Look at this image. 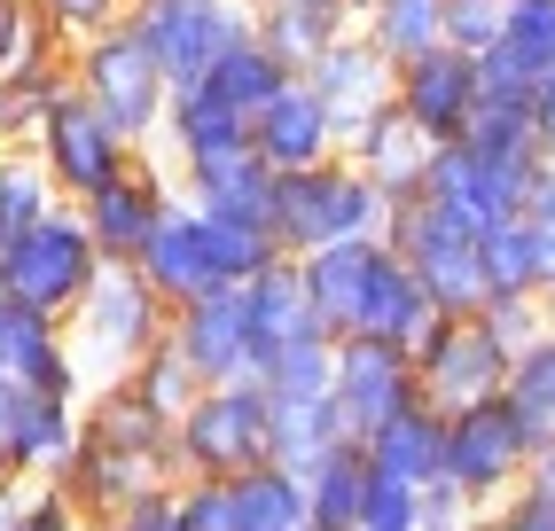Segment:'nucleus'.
<instances>
[{
    "mask_svg": "<svg viewBox=\"0 0 555 531\" xmlns=\"http://www.w3.org/2000/svg\"><path fill=\"white\" fill-rule=\"evenodd\" d=\"M493 516H501V531H555V492H540V484H516Z\"/></svg>",
    "mask_w": 555,
    "mask_h": 531,
    "instance_id": "51",
    "label": "nucleus"
},
{
    "mask_svg": "<svg viewBox=\"0 0 555 531\" xmlns=\"http://www.w3.org/2000/svg\"><path fill=\"white\" fill-rule=\"evenodd\" d=\"M438 321H447V306H438V297L415 282V266L384 243L376 282H367V313H360L352 336H384V345H399V352H423L430 336H438Z\"/></svg>",
    "mask_w": 555,
    "mask_h": 531,
    "instance_id": "23",
    "label": "nucleus"
},
{
    "mask_svg": "<svg viewBox=\"0 0 555 531\" xmlns=\"http://www.w3.org/2000/svg\"><path fill=\"white\" fill-rule=\"evenodd\" d=\"M165 336H172V306L150 289V274H141L133 258H102L94 289L79 297V313H70V345H79L87 375L109 384V375L141 367Z\"/></svg>",
    "mask_w": 555,
    "mask_h": 531,
    "instance_id": "2",
    "label": "nucleus"
},
{
    "mask_svg": "<svg viewBox=\"0 0 555 531\" xmlns=\"http://www.w3.org/2000/svg\"><path fill=\"white\" fill-rule=\"evenodd\" d=\"M360 531H423V484H406V477H391V469H376V462H367Z\"/></svg>",
    "mask_w": 555,
    "mask_h": 531,
    "instance_id": "41",
    "label": "nucleus"
},
{
    "mask_svg": "<svg viewBox=\"0 0 555 531\" xmlns=\"http://www.w3.org/2000/svg\"><path fill=\"white\" fill-rule=\"evenodd\" d=\"M391 109L423 141H462L477 126V109H486V94H477V55H462L447 40L423 48V55H406L391 70Z\"/></svg>",
    "mask_w": 555,
    "mask_h": 531,
    "instance_id": "11",
    "label": "nucleus"
},
{
    "mask_svg": "<svg viewBox=\"0 0 555 531\" xmlns=\"http://www.w3.org/2000/svg\"><path fill=\"white\" fill-rule=\"evenodd\" d=\"M525 484L555 492V438H547V445H532V462H525Z\"/></svg>",
    "mask_w": 555,
    "mask_h": 531,
    "instance_id": "57",
    "label": "nucleus"
},
{
    "mask_svg": "<svg viewBox=\"0 0 555 531\" xmlns=\"http://www.w3.org/2000/svg\"><path fill=\"white\" fill-rule=\"evenodd\" d=\"M501 40L525 55L532 70H555V0H508V24Z\"/></svg>",
    "mask_w": 555,
    "mask_h": 531,
    "instance_id": "46",
    "label": "nucleus"
},
{
    "mask_svg": "<svg viewBox=\"0 0 555 531\" xmlns=\"http://www.w3.org/2000/svg\"><path fill=\"white\" fill-rule=\"evenodd\" d=\"M250 148H258L274 172H306V165H321V157H337V148H345V126H337V109L313 94V79L298 70V79H289V87L250 118Z\"/></svg>",
    "mask_w": 555,
    "mask_h": 531,
    "instance_id": "20",
    "label": "nucleus"
},
{
    "mask_svg": "<svg viewBox=\"0 0 555 531\" xmlns=\"http://www.w3.org/2000/svg\"><path fill=\"white\" fill-rule=\"evenodd\" d=\"M172 501H180V523H189V531H243L235 477H180Z\"/></svg>",
    "mask_w": 555,
    "mask_h": 531,
    "instance_id": "45",
    "label": "nucleus"
},
{
    "mask_svg": "<svg viewBox=\"0 0 555 531\" xmlns=\"http://www.w3.org/2000/svg\"><path fill=\"white\" fill-rule=\"evenodd\" d=\"M126 16L172 70V87H189L250 31V0H133Z\"/></svg>",
    "mask_w": 555,
    "mask_h": 531,
    "instance_id": "9",
    "label": "nucleus"
},
{
    "mask_svg": "<svg viewBox=\"0 0 555 531\" xmlns=\"http://www.w3.org/2000/svg\"><path fill=\"white\" fill-rule=\"evenodd\" d=\"M48 48H70V40H55L40 0H0V79H16V70L31 55H48Z\"/></svg>",
    "mask_w": 555,
    "mask_h": 531,
    "instance_id": "42",
    "label": "nucleus"
},
{
    "mask_svg": "<svg viewBox=\"0 0 555 531\" xmlns=\"http://www.w3.org/2000/svg\"><path fill=\"white\" fill-rule=\"evenodd\" d=\"M126 9L133 0H40V16L55 24V40H94V31H109V24H126Z\"/></svg>",
    "mask_w": 555,
    "mask_h": 531,
    "instance_id": "49",
    "label": "nucleus"
},
{
    "mask_svg": "<svg viewBox=\"0 0 555 531\" xmlns=\"http://www.w3.org/2000/svg\"><path fill=\"white\" fill-rule=\"evenodd\" d=\"M289 531H313V523H289Z\"/></svg>",
    "mask_w": 555,
    "mask_h": 531,
    "instance_id": "61",
    "label": "nucleus"
},
{
    "mask_svg": "<svg viewBox=\"0 0 555 531\" xmlns=\"http://www.w3.org/2000/svg\"><path fill=\"white\" fill-rule=\"evenodd\" d=\"M141 274H150V289L165 297V306H189V297L204 289H235L228 274H219V250H211V219L196 196H172L165 219H157V235L141 243Z\"/></svg>",
    "mask_w": 555,
    "mask_h": 531,
    "instance_id": "17",
    "label": "nucleus"
},
{
    "mask_svg": "<svg viewBox=\"0 0 555 531\" xmlns=\"http://www.w3.org/2000/svg\"><path fill=\"white\" fill-rule=\"evenodd\" d=\"M79 453V399H48L0 375V477H31V484H55Z\"/></svg>",
    "mask_w": 555,
    "mask_h": 531,
    "instance_id": "14",
    "label": "nucleus"
},
{
    "mask_svg": "<svg viewBox=\"0 0 555 531\" xmlns=\"http://www.w3.org/2000/svg\"><path fill=\"white\" fill-rule=\"evenodd\" d=\"M243 313H250V352H258V367H267L289 336H306V328H321L313 321V297H306V274H298V258H274V266H258V274L243 282ZM328 336V328H321Z\"/></svg>",
    "mask_w": 555,
    "mask_h": 531,
    "instance_id": "26",
    "label": "nucleus"
},
{
    "mask_svg": "<svg viewBox=\"0 0 555 531\" xmlns=\"http://www.w3.org/2000/svg\"><path fill=\"white\" fill-rule=\"evenodd\" d=\"M525 462H532V430L516 423L508 399H477L447 414V484L469 508H501L525 484Z\"/></svg>",
    "mask_w": 555,
    "mask_h": 531,
    "instance_id": "7",
    "label": "nucleus"
},
{
    "mask_svg": "<svg viewBox=\"0 0 555 531\" xmlns=\"http://www.w3.org/2000/svg\"><path fill=\"white\" fill-rule=\"evenodd\" d=\"M486 289L493 297H547L540 289V235H532L525 211L486 226Z\"/></svg>",
    "mask_w": 555,
    "mask_h": 531,
    "instance_id": "38",
    "label": "nucleus"
},
{
    "mask_svg": "<svg viewBox=\"0 0 555 531\" xmlns=\"http://www.w3.org/2000/svg\"><path fill=\"white\" fill-rule=\"evenodd\" d=\"M501 399L516 406V423L532 430V445H547V438H555V321H547V328H540L516 360H508Z\"/></svg>",
    "mask_w": 555,
    "mask_h": 531,
    "instance_id": "34",
    "label": "nucleus"
},
{
    "mask_svg": "<svg viewBox=\"0 0 555 531\" xmlns=\"http://www.w3.org/2000/svg\"><path fill=\"white\" fill-rule=\"evenodd\" d=\"M24 501H31V477H0V531H16Z\"/></svg>",
    "mask_w": 555,
    "mask_h": 531,
    "instance_id": "56",
    "label": "nucleus"
},
{
    "mask_svg": "<svg viewBox=\"0 0 555 531\" xmlns=\"http://www.w3.org/2000/svg\"><path fill=\"white\" fill-rule=\"evenodd\" d=\"M0 375H16V384L48 391V399H79V406L94 391L79 345H70V321H55L40 306H9V297H0Z\"/></svg>",
    "mask_w": 555,
    "mask_h": 531,
    "instance_id": "15",
    "label": "nucleus"
},
{
    "mask_svg": "<svg viewBox=\"0 0 555 531\" xmlns=\"http://www.w3.org/2000/svg\"><path fill=\"white\" fill-rule=\"evenodd\" d=\"M274 462L267 430V384H204L189 414L172 423V469L180 477H243Z\"/></svg>",
    "mask_w": 555,
    "mask_h": 531,
    "instance_id": "5",
    "label": "nucleus"
},
{
    "mask_svg": "<svg viewBox=\"0 0 555 531\" xmlns=\"http://www.w3.org/2000/svg\"><path fill=\"white\" fill-rule=\"evenodd\" d=\"M102 531H189V523H180V501H172V484H165V492H150V501H133L126 516H109Z\"/></svg>",
    "mask_w": 555,
    "mask_h": 531,
    "instance_id": "52",
    "label": "nucleus"
},
{
    "mask_svg": "<svg viewBox=\"0 0 555 531\" xmlns=\"http://www.w3.org/2000/svg\"><path fill=\"white\" fill-rule=\"evenodd\" d=\"M376 258H384V235H352V243H321L298 258L306 274V297H313V321L328 336H352L360 313H367V282H376Z\"/></svg>",
    "mask_w": 555,
    "mask_h": 531,
    "instance_id": "22",
    "label": "nucleus"
},
{
    "mask_svg": "<svg viewBox=\"0 0 555 531\" xmlns=\"http://www.w3.org/2000/svg\"><path fill=\"white\" fill-rule=\"evenodd\" d=\"M94 274H102V250L87 235L79 204H55L40 226H24V235L0 250V297H9V306H40L55 321L79 313V297L94 289Z\"/></svg>",
    "mask_w": 555,
    "mask_h": 531,
    "instance_id": "4",
    "label": "nucleus"
},
{
    "mask_svg": "<svg viewBox=\"0 0 555 531\" xmlns=\"http://www.w3.org/2000/svg\"><path fill=\"white\" fill-rule=\"evenodd\" d=\"M469 523V501L438 477V484H423V531H462Z\"/></svg>",
    "mask_w": 555,
    "mask_h": 531,
    "instance_id": "53",
    "label": "nucleus"
},
{
    "mask_svg": "<svg viewBox=\"0 0 555 531\" xmlns=\"http://www.w3.org/2000/svg\"><path fill=\"white\" fill-rule=\"evenodd\" d=\"M540 79L547 70H532L525 55H516L508 40H493L486 55H477V94H486L493 109H532V94H540Z\"/></svg>",
    "mask_w": 555,
    "mask_h": 531,
    "instance_id": "44",
    "label": "nucleus"
},
{
    "mask_svg": "<svg viewBox=\"0 0 555 531\" xmlns=\"http://www.w3.org/2000/svg\"><path fill=\"white\" fill-rule=\"evenodd\" d=\"M532 126H540V148L555 157V70L540 79V94H532Z\"/></svg>",
    "mask_w": 555,
    "mask_h": 531,
    "instance_id": "55",
    "label": "nucleus"
},
{
    "mask_svg": "<svg viewBox=\"0 0 555 531\" xmlns=\"http://www.w3.org/2000/svg\"><path fill=\"white\" fill-rule=\"evenodd\" d=\"M508 24V0H447V48L462 55H486Z\"/></svg>",
    "mask_w": 555,
    "mask_h": 531,
    "instance_id": "48",
    "label": "nucleus"
},
{
    "mask_svg": "<svg viewBox=\"0 0 555 531\" xmlns=\"http://www.w3.org/2000/svg\"><path fill=\"white\" fill-rule=\"evenodd\" d=\"M360 31H367L391 63H406V55H423V48L447 40V0H367V9H360Z\"/></svg>",
    "mask_w": 555,
    "mask_h": 531,
    "instance_id": "36",
    "label": "nucleus"
},
{
    "mask_svg": "<svg viewBox=\"0 0 555 531\" xmlns=\"http://www.w3.org/2000/svg\"><path fill=\"white\" fill-rule=\"evenodd\" d=\"M126 384H133L141 399H150L157 414H172V423H180V414H189V399L204 391V375H196V360L165 336V345H157L150 360H141V367H126Z\"/></svg>",
    "mask_w": 555,
    "mask_h": 531,
    "instance_id": "40",
    "label": "nucleus"
},
{
    "mask_svg": "<svg viewBox=\"0 0 555 531\" xmlns=\"http://www.w3.org/2000/svg\"><path fill=\"white\" fill-rule=\"evenodd\" d=\"M235 501H243V531H289V523H306V469L258 462L235 477Z\"/></svg>",
    "mask_w": 555,
    "mask_h": 531,
    "instance_id": "37",
    "label": "nucleus"
},
{
    "mask_svg": "<svg viewBox=\"0 0 555 531\" xmlns=\"http://www.w3.org/2000/svg\"><path fill=\"white\" fill-rule=\"evenodd\" d=\"M525 219L540 235H555V157H540V172L525 180Z\"/></svg>",
    "mask_w": 555,
    "mask_h": 531,
    "instance_id": "54",
    "label": "nucleus"
},
{
    "mask_svg": "<svg viewBox=\"0 0 555 531\" xmlns=\"http://www.w3.org/2000/svg\"><path fill=\"white\" fill-rule=\"evenodd\" d=\"M24 141H31V157L48 165V180L63 187V204L94 196V187H102L109 172H126V157H133V141L79 94V79H70V94H55L40 118L24 126Z\"/></svg>",
    "mask_w": 555,
    "mask_h": 531,
    "instance_id": "8",
    "label": "nucleus"
},
{
    "mask_svg": "<svg viewBox=\"0 0 555 531\" xmlns=\"http://www.w3.org/2000/svg\"><path fill=\"white\" fill-rule=\"evenodd\" d=\"M204 219H211V250H219V274H228V282H250L258 266L289 258L267 226H250V219H219V211H204Z\"/></svg>",
    "mask_w": 555,
    "mask_h": 531,
    "instance_id": "43",
    "label": "nucleus"
},
{
    "mask_svg": "<svg viewBox=\"0 0 555 531\" xmlns=\"http://www.w3.org/2000/svg\"><path fill=\"white\" fill-rule=\"evenodd\" d=\"M204 79L219 87V94H228L235 109H243V118H258V109H267L289 79H298V70H289L282 55H267V48H258V31H243V40L228 48V55H219L211 70H204Z\"/></svg>",
    "mask_w": 555,
    "mask_h": 531,
    "instance_id": "35",
    "label": "nucleus"
},
{
    "mask_svg": "<svg viewBox=\"0 0 555 531\" xmlns=\"http://www.w3.org/2000/svg\"><path fill=\"white\" fill-rule=\"evenodd\" d=\"M9 141H24V118H16V94H9V79H0V148Z\"/></svg>",
    "mask_w": 555,
    "mask_h": 531,
    "instance_id": "58",
    "label": "nucleus"
},
{
    "mask_svg": "<svg viewBox=\"0 0 555 531\" xmlns=\"http://www.w3.org/2000/svg\"><path fill=\"white\" fill-rule=\"evenodd\" d=\"M328 399H337L345 430L367 445L391 414H406L423 399V375H415V352L384 345V336H337V384H328Z\"/></svg>",
    "mask_w": 555,
    "mask_h": 531,
    "instance_id": "12",
    "label": "nucleus"
},
{
    "mask_svg": "<svg viewBox=\"0 0 555 531\" xmlns=\"http://www.w3.org/2000/svg\"><path fill=\"white\" fill-rule=\"evenodd\" d=\"M367 462L406 477V484H438L447 477V414H438L430 399H415L406 414H391V423L367 438Z\"/></svg>",
    "mask_w": 555,
    "mask_h": 531,
    "instance_id": "31",
    "label": "nucleus"
},
{
    "mask_svg": "<svg viewBox=\"0 0 555 531\" xmlns=\"http://www.w3.org/2000/svg\"><path fill=\"white\" fill-rule=\"evenodd\" d=\"M55 484L79 501L87 523H109V516H126L133 501H150V492L180 484V469H172V453H126V445H102V438L79 430V453H70V469H63Z\"/></svg>",
    "mask_w": 555,
    "mask_h": 531,
    "instance_id": "16",
    "label": "nucleus"
},
{
    "mask_svg": "<svg viewBox=\"0 0 555 531\" xmlns=\"http://www.w3.org/2000/svg\"><path fill=\"white\" fill-rule=\"evenodd\" d=\"M360 492H367V445H337L328 462L306 469V523L313 531H360Z\"/></svg>",
    "mask_w": 555,
    "mask_h": 531,
    "instance_id": "32",
    "label": "nucleus"
},
{
    "mask_svg": "<svg viewBox=\"0 0 555 531\" xmlns=\"http://www.w3.org/2000/svg\"><path fill=\"white\" fill-rule=\"evenodd\" d=\"M250 141V118L219 94L211 79H189V87H172V109H165V157L172 165H189V157H211V148H235Z\"/></svg>",
    "mask_w": 555,
    "mask_h": 531,
    "instance_id": "28",
    "label": "nucleus"
},
{
    "mask_svg": "<svg viewBox=\"0 0 555 531\" xmlns=\"http://www.w3.org/2000/svg\"><path fill=\"white\" fill-rule=\"evenodd\" d=\"M391 70H399V63L352 24L345 40L306 70V79H313V94H321L328 109H337V126H360V118H376V109L391 102Z\"/></svg>",
    "mask_w": 555,
    "mask_h": 531,
    "instance_id": "25",
    "label": "nucleus"
},
{
    "mask_svg": "<svg viewBox=\"0 0 555 531\" xmlns=\"http://www.w3.org/2000/svg\"><path fill=\"white\" fill-rule=\"evenodd\" d=\"M384 243L415 266V282L438 297L447 313H477L486 306V235L477 226H462L454 211H438L430 196H406L384 211Z\"/></svg>",
    "mask_w": 555,
    "mask_h": 531,
    "instance_id": "6",
    "label": "nucleus"
},
{
    "mask_svg": "<svg viewBox=\"0 0 555 531\" xmlns=\"http://www.w3.org/2000/svg\"><path fill=\"white\" fill-rule=\"evenodd\" d=\"M477 321H486L508 352H525L532 336L555 321V306H547V297H486V306H477Z\"/></svg>",
    "mask_w": 555,
    "mask_h": 531,
    "instance_id": "47",
    "label": "nucleus"
},
{
    "mask_svg": "<svg viewBox=\"0 0 555 531\" xmlns=\"http://www.w3.org/2000/svg\"><path fill=\"white\" fill-rule=\"evenodd\" d=\"M384 187L367 180L345 148L337 157H321L306 172H282L274 180V243L289 258H306L321 243H352V235H384Z\"/></svg>",
    "mask_w": 555,
    "mask_h": 531,
    "instance_id": "3",
    "label": "nucleus"
},
{
    "mask_svg": "<svg viewBox=\"0 0 555 531\" xmlns=\"http://www.w3.org/2000/svg\"><path fill=\"white\" fill-rule=\"evenodd\" d=\"M423 196L486 235V226H501V219L525 211V180L501 172L493 157H477L469 141H438V148H430V172H423Z\"/></svg>",
    "mask_w": 555,
    "mask_h": 531,
    "instance_id": "19",
    "label": "nucleus"
},
{
    "mask_svg": "<svg viewBox=\"0 0 555 531\" xmlns=\"http://www.w3.org/2000/svg\"><path fill=\"white\" fill-rule=\"evenodd\" d=\"M70 79H79V94H87L102 118L133 141V148H157V141H165L172 70H165V63H157V48L133 31V16L70 48Z\"/></svg>",
    "mask_w": 555,
    "mask_h": 531,
    "instance_id": "1",
    "label": "nucleus"
},
{
    "mask_svg": "<svg viewBox=\"0 0 555 531\" xmlns=\"http://www.w3.org/2000/svg\"><path fill=\"white\" fill-rule=\"evenodd\" d=\"M79 430L102 438V445H126V453H172V414H157L150 399L126 384V375H109V384L87 391Z\"/></svg>",
    "mask_w": 555,
    "mask_h": 531,
    "instance_id": "29",
    "label": "nucleus"
},
{
    "mask_svg": "<svg viewBox=\"0 0 555 531\" xmlns=\"http://www.w3.org/2000/svg\"><path fill=\"white\" fill-rule=\"evenodd\" d=\"M172 345L196 360L204 384H258L243 282H235V289H204V297H189V306H172Z\"/></svg>",
    "mask_w": 555,
    "mask_h": 531,
    "instance_id": "18",
    "label": "nucleus"
},
{
    "mask_svg": "<svg viewBox=\"0 0 555 531\" xmlns=\"http://www.w3.org/2000/svg\"><path fill=\"white\" fill-rule=\"evenodd\" d=\"M508 345L477 321V313H447L438 321V336L415 352V375H423V399L438 414H454V406H477V399H501L508 384Z\"/></svg>",
    "mask_w": 555,
    "mask_h": 531,
    "instance_id": "13",
    "label": "nucleus"
},
{
    "mask_svg": "<svg viewBox=\"0 0 555 531\" xmlns=\"http://www.w3.org/2000/svg\"><path fill=\"white\" fill-rule=\"evenodd\" d=\"M267 430H274V462H289V469H313V462H328L337 445H360V438L345 430V414H337V399H328V391H313V399L267 391Z\"/></svg>",
    "mask_w": 555,
    "mask_h": 531,
    "instance_id": "30",
    "label": "nucleus"
},
{
    "mask_svg": "<svg viewBox=\"0 0 555 531\" xmlns=\"http://www.w3.org/2000/svg\"><path fill=\"white\" fill-rule=\"evenodd\" d=\"M172 196H180L172 157H157V148H133L126 172H109L94 196H79V219H87V235H94L102 258H141V243L157 235V219H165Z\"/></svg>",
    "mask_w": 555,
    "mask_h": 531,
    "instance_id": "10",
    "label": "nucleus"
},
{
    "mask_svg": "<svg viewBox=\"0 0 555 531\" xmlns=\"http://www.w3.org/2000/svg\"><path fill=\"white\" fill-rule=\"evenodd\" d=\"M180 172V196H196L204 211H219V219H250V226H267L274 235V165L258 157L250 141H235V148H211V157H189V165H172Z\"/></svg>",
    "mask_w": 555,
    "mask_h": 531,
    "instance_id": "21",
    "label": "nucleus"
},
{
    "mask_svg": "<svg viewBox=\"0 0 555 531\" xmlns=\"http://www.w3.org/2000/svg\"><path fill=\"white\" fill-rule=\"evenodd\" d=\"M55 204H63V187L48 180L40 157H31V141H9L0 148V250H9L24 226H40Z\"/></svg>",
    "mask_w": 555,
    "mask_h": 531,
    "instance_id": "33",
    "label": "nucleus"
},
{
    "mask_svg": "<svg viewBox=\"0 0 555 531\" xmlns=\"http://www.w3.org/2000/svg\"><path fill=\"white\" fill-rule=\"evenodd\" d=\"M16 531H102V523H87V516H79V501H70L63 484H31V501H24Z\"/></svg>",
    "mask_w": 555,
    "mask_h": 531,
    "instance_id": "50",
    "label": "nucleus"
},
{
    "mask_svg": "<svg viewBox=\"0 0 555 531\" xmlns=\"http://www.w3.org/2000/svg\"><path fill=\"white\" fill-rule=\"evenodd\" d=\"M258 384L282 391V399H313V391H328V384H337V336H321V328L289 336V345H282L267 367H258Z\"/></svg>",
    "mask_w": 555,
    "mask_h": 531,
    "instance_id": "39",
    "label": "nucleus"
},
{
    "mask_svg": "<svg viewBox=\"0 0 555 531\" xmlns=\"http://www.w3.org/2000/svg\"><path fill=\"white\" fill-rule=\"evenodd\" d=\"M430 148L438 141H423L415 126L399 118V109L384 102L376 118H360V126H345V157L384 187V204H406V196H423V172H430Z\"/></svg>",
    "mask_w": 555,
    "mask_h": 531,
    "instance_id": "24",
    "label": "nucleus"
},
{
    "mask_svg": "<svg viewBox=\"0 0 555 531\" xmlns=\"http://www.w3.org/2000/svg\"><path fill=\"white\" fill-rule=\"evenodd\" d=\"M328 9H345V16H352V24H360V9H367V0H328Z\"/></svg>",
    "mask_w": 555,
    "mask_h": 531,
    "instance_id": "60",
    "label": "nucleus"
},
{
    "mask_svg": "<svg viewBox=\"0 0 555 531\" xmlns=\"http://www.w3.org/2000/svg\"><path fill=\"white\" fill-rule=\"evenodd\" d=\"M250 31H258V48L282 55L289 70H313L352 31V16L328 9V0H250Z\"/></svg>",
    "mask_w": 555,
    "mask_h": 531,
    "instance_id": "27",
    "label": "nucleus"
},
{
    "mask_svg": "<svg viewBox=\"0 0 555 531\" xmlns=\"http://www.w3.org/2000/svg\"><path fill=\"white\" fill-rule=\"evenodd\" d=\"M462 531H501V516H493V508H469V523H462Z\"/></svg>",
    "mask_w": 555,
    "mask_h": 531,
    "instance_id": "59",
    "label": "nucleus"
}]
</instances>
